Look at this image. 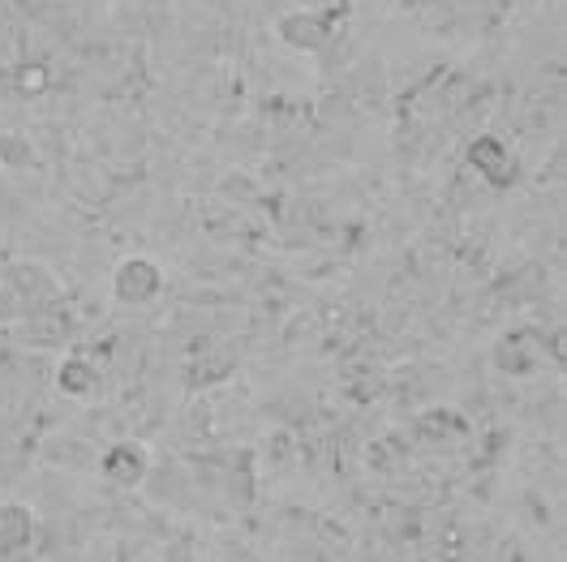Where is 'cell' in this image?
Wrapping results in <instances>:
<instances>
[{"label": "cell", "instance_id": "cell-1", "mask_svg": "<svg viewBox=\"0 0 567 562\" xmlns=\"http://www.w3.org/2000/svg\"><path fill=\"white\" fill-rule=\"evenodd\" d=\"M112 288H116V301L142 305V301H151L159 292V267L151 258H125L116 267V283Z\"/></svg>", "mask_w": 567, "mask_h": 562}, {"label": "cell", "instance_id": "cell-6", "mask_svg": "<svg viewBox=\"0 0 567 562\" xmlns=\"http://www.w3.org/2000/svg\"><path fill=\"white\" fill-rule=\"evenodd\" d=\"M56 387L65 391V395H91V391L100 387V374H95V365L86 356H70L61 365V374H56Z\"/></svg>", "mask_w": 567, "mask_h": 562}, {"label": "cell", "instance_id": "cell-7", "mask_svg": "<svg viewBox=\"0 0 567 562\" xmlns=\"http://www.w3.org/2000/svg\"><path fill=\"white\" fill-rule=\"evenodd\" d=\"M0 164L9 168H31L35 164V150L22 134H0Z\"/></svg>", "mask_w": 567, "mask_h": 562}, {"label": "cell", "instance_id": "cell-3", "mask_svg": "<svg viewBox=\"0 0 567 562\" xmlns=\"http://www.w3.org/2000/svg\"><path fill=\"white\" fill-rule=\"evenodd\" d=\"M9 288L22 296V310H35V305H48V301H56L61 296V288L52 280V271H43L35 262H18L13 271H9Z\"/></svg>", "mask_w": 567, "mask_h": 562}, {"label": "cell", "instance_id": "cell-2", "mask_svg": "<svg viewBox=\"0 0 567 562\" xmlns=\"http://www.w3.org/2000/svg\"><path fill=\"white\" fill-rule=\"evenodd\" d=\"M146 472H151V459H146V451H142L138 443H116V447H107V456H104L107 481L134 490V486L146 481Z\"/></svg>", "mask_w": 567, "mask_h": 562}, {"label": "cell", "instance_id": "cell-4", "mask_svg": "<svg viewBox=\"0 0 567 562\" xmlns=\"http://www.w3.org/2000/svg\"><path fill=\"white\" fill-rule=\"evenodd\" d=\"M468 159H473V168L486 173V180H498V185H507V176H516V159L498 138H477Z\"/></svg>", "mask_w": 567, "mask_h": 562}, {"label": "cell", "instance_id": "cell-5", "mask_svg": "<svg viewBox=\"0 0 567 562\" xmlns=\"http://www.w3.org/2000/svg\"><path fill=\"white\" fill-rule=\"evenodd\" d=\"M35 537V516L22 507V502H9L0 507V550L13 554V550H27Z\"/></svg>", "mask_w": 567, "mask_h": 562}, {"label": "cell", "instance_id": "cell-8", "mask_svg": "<svg viewBox=\"0 0 567 562\" xmlns=\"http://www.w3.org/2000/svg\"><path fill=\"white\" fill-rule=\"evenodd\" d=\"M22 314V296L9 288V283H0V322H9V318Z\"/></svg>", "mask_w": 567, "mask_h": 562}]
</instances>
